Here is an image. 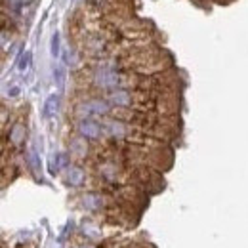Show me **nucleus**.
I'll use <instances>...</instances> for the list:
<instances>
[{
    "label": "nucleus",
    "mask_w": 248,
    "mask_h": 248,
    "mask_svg": "<svg viewBox=\"0 0 248 248\" xmlns=\"http://www.w3.org/2000/svg\"><path fill=\"white\" fill-rule=\"evenodd\" d=\"M29 63H31V52H25V54L19 58V63H17L19 71H25V69L29 67Z\"/></svg>",
    "instance_id": "obj_9"
},
{
    "label": "nucleus",
    "mask_w": 248,
    "mask_h": 248,
    "mask_svg": "<svg viewBox=\"0 0 248 248\" xmlns=\"http://www.w3.org/2000/svg\"><path fill=\"white\" fill-rule=\"evenodd\" d=\"M73 248H95L93 245H86V243H82V245H77V247H73Z\"/></svg>",
    "instance_id": "obj_12"
},
{
    "label": "nucleus",
    "mask_w": 248,
    "mask_h": 248,
    "mask_svg": "<svg viewBox=\"0 0 248 248\" xmlns=\"http://www.w3.org/2000/svg\"><path fill=\"white\" fill-rule=\"evenodd\" d=\"M56 78H58V84L63 86V69L62 67H58V69H56Z\"/></svg>",
    "instance_id": "obj_11"
},
{
    "label": "nucleus",
    "mask_w": 248,
    "mask_h": 248,
    "mask_svg": "<svg viewBox=\"0 0 248 248\" xmlns=\"http://www.w3.org/2000/svg\"><path fill=\"white\" fill-rule=\"evenodd\" d=\"M82 204H84L86 210L97 212V210H101V206H103V197L97 195V193H86V195L82 197Z\"/></svg>",
    "instance_id": "obj_4"
},
{
    "label": "nucleus",
    "mask_w": 248,
    "mask_h": 248,
    "mask_svg": "<svg viewBox=\"0 0 248 248\" xmlns=\"http://www.w3.org/2000/svg\"><path fill=\"white\" fill-rule=\"evenodd\" d=\"M21 138H23V128H21V126H16V128L12 130V140L17 143Z\"/></svg>",
    "instance_id": "obj_10"
},
{
    "label": "nucleus",
    "mask_w": 248,
    "mask_h": 248,
    "mask_svg": "<svg viewBox=\"0 0 248 248\" xmlns=\"http://www.w3.org/2000/svg\"><path fill=\"white\" fill-rule=\"evenodd\" d=\"M109 101L119 107H128V105H132V93L126 90H117L109 95Z\"/></svg>",
    "instance_id": "obj_5"
},
{
    "label": "nucleus",
    "mask_w": 248,
    "mask_h": 248,
    "mask_svg": "<svg viewBox=\"0 0 248 248\" xmlns=\"http://www.w3.org/2000/svg\"><path fill=\"white\" fill-rule=\"evenodd\" d=\"M93 80H95V84L101 86V88H117V86L121 84L119 73H115V71H111V69H99V71L95 73Z\"/></svg>",
    "instance_id": "obj_2"
},
{
    "label": "nucleus",
    "mask_w": 248,
    "mask_h": 248,
    "mask_svg": "<svg viewBox=\"0 0 248 248\" xmlns=\"http://www.w3.org/2000/svg\"><path fill=\"white\" fill-rule=\"evenodd\" d=\"M67 182L71 186H80L84 182V172L80 168H77V166H71L69 172H67Z\"/></svg>",
    "instance_id": "obj_7"
},
{
    "label": "nucleus",
    "mask_w": 248,
    "mask_h": 248,
    "mask_svg": "<svg viewBox=\"0 0 248 248\" xmlns=\"http://www.w3.org/2000/svg\"><path fill=\"white\" fill-rule=\"evenodd\" d=\"M109 109H111L109 101H105V99H90V101H86V103H82L78 107V113L88 119L90 115H105V113H109Z\"/></svg>",
    "instance_id": "obj_1"
},
{
    "label": "nucleus",
    "mask_w": 248,
    "mask_h": 248,
    "mask_svg": "<svg viewBox=\"0 0 248 248\" xmlns=\"http://www.w3.org/2000/svg\"><path fill=\"white\" fill-rule=\"evenodd\" d=\"M50 50H52V56H54V58H58V56H60V34H54V36H52Z\"/></svg>",
    "instance_id": "obj_8"
},
{
    "label": "nucleus",
    "mask_w": 248,
    "mask_h": 248,
    "mask_svg": "<svg viewBox=\"0 0 248 248\" xmlns=\"http://www.w3.org/2000/svg\"><path fill=\"white\" fill-rule=\"evenodd\" d=\"M58 109H60V97L58 95H50L48 99H46V103H44V117H54L56 113H58Z\"/></svg>",
    "instance_id": "obj_6"
},
{
    "label": "nucleus",
    "mask_w": 248,
    "mask_h": 248,
    "mask_svg": "<svg viewBox=\"0 0 248 248\" xmlns=\"http://www.w3.org/2000/svg\"><path fill=\"white\" fill-rule=\"evenodd\" d=\"M78 132L88 140H95L101 136V124L92 121V119H82L78 123Z\"/></svg>",
    "instance_id": "obj_3"
}]
</instances>
